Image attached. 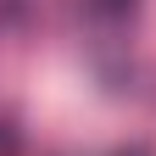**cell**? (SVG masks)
Wrapping results in <instances>:
<instances>
[{
    "mask_svg": "<svg viewBox=\"0 0 156 156\" xmlns=\"http://www.w3.org/2000/svg\"><path fill=\"white\" fill-rule=\"evenodd\" d=\"M0 156H17V128L0 123Z\"/></svg>",
    "mask_w": 156,
    "mask_h": 156,
    "instance_id": "obj_1",
    "label": "cell"
},
{
    "mask_svg": "<svg viewBox=\"0 0 156 156\" xmlns=\"http://www.w3.org/2000/svg\"><path fill=\"white\" fill-rule=\"evenodd\" d=\"M123 156H145V151H140V145H134V151H123Z\"/></svg>",
    "mask_w": 156,
    "mask_h": 156,
    "instance_id": "obj_2",
    "label": "cell"
}]
</instances>
